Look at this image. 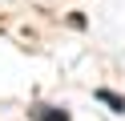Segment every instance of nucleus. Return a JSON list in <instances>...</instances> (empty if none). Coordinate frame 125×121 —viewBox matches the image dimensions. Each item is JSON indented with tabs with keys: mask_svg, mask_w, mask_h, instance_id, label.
<instances>
[{
	"mask_svg": "<svg viewBox=\"0 0 125 121\" xmlns=\"http://www.w3.org/2000/svg\"><path fill=\"white\" fill-rule=\"evenodd\" d=\"M32 117H36V121H69V113H65V109H49V105H36Z\"/></svg>",
	"mask_w": 125,
	"mask_h": 121,
	"instance_id": "f257e3e1",
	"label": "nucleus"
},
{
	"mask_svg": "<svg viewBox=\"0 0 125 121\" xmlns=\"http://www.w3.org/2000/svg\"><path fill=\"white\" fill-rule=\"evenodd\" d=\"M97 97H101V101H105V105H113L117 113H125V101H121V97H117V93H109V89H101Z\"/></svg>",
	"mask_w": 125,
	"mask_h": 121,
	"instance_id": "f03ea898",
	"label": "nucleus"
}]
</instances>
